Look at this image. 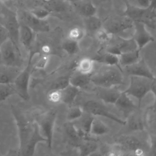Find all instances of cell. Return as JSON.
<instances>
[{
	"label": "cell",
	"instance_id": "obj_39",
	"mask_svg": "<svg viewBox=\"0 0 156 156\" xmlns=\"http://www.w3.org/2000/svg\"><path fill=\"white\" fill-rule=\"evenodd\" d=\"M152 0H129L128 3L130 5L138 8H146L148 7Z\"/></svg>",
	"mask_w": 156,
	"mask_h": 156
},
{
	"label": "cell",
	"instance_id": "obj_5",
	"mask_svg": "<svg viewBox=\"0 0 156 156\" xmlns=\"http://www.w3.org/2000/svg\"><path fill=\"white\" fill-rule=\"evenodd\" d=\"M126 7L124 15L133 22L138 21L144 24L152 21L156 16V0H152L150 5L146 8L134 7L126 2Z\"/></svg>",
	"mask_w": 156,
	"mask_h": 156
},
{
	"label": "cell",
	"instance_id": "obj_17",
	"mask_svg": "<svg viewBox=\"0 0 156 156\" xmlns=\"http://www.w3.org/2000/svg\"><path fill=\"white\" fill-rule=\"evenodd\" d=\"M119 66L121 67H126L132 65L140 59V50L138 49L121 53L119 55Z\"/></svg>",
	"mask_w": 156,
	"mask_h": 156
},
{
	"label": "cell",
	"instance_id": "obj_46",
	"mask_svg": "<svg viewBox=\"0 0 156 156\" xmlns=\"http://www.w3.org/2000/svg\"><path fill=\"white\" fill-rule=\"evenodd\" d=\"M41 156H49V155H43Z\"/></svg>",
	"mask_w": 156,
	"mask_h": 156
},
{
	"label": "cell",
	"instance_id": "obj_45",
	"mask_svg": "<svg viewBox=\"0 0 156 156\" xmlns=\"http://www.w3.org/2000/svg\"><path fill=\"white\" fill-rule=\"evenodd\" d=\"M2 64V61H1V55H0V65Z\"/></svg>",
	"mask_w": 156,
	"mask_h": 156
},
{
	"label": "cell",
	"instance_id": "obj_10",
	"mask_svg": "<svg viewBox=\"0 0 156 156\" xmlns=\"http://www.w3.org/2000/svg\"><path fill=\"white\" fill-rule=\"evenodd\" d=\"M124 152H128L133 156H144L145 154L143 143L134 136H124L121 137L117 143Z\"/></svg>",
	"mask_w": 156,
	"mask_h": 156
},
{
	"label": "cell",
	"instance_id": "obj_42",
	"mask_svg": "<svg viewBox=\"0 0 156 156\" xmlns=\"http://www.w3.org/2000/svg\"><path fill=\"white\" fill-rule=\"evenodd\" d=\"M17 155H18V151L10 149L5 154L4 156H17Z\"/></svg>",
	"mask_w": 156,
	"mask_h": 156
},
{
	"label": "cell",
	"instance_id": "obj_4",
	"mask_svg": "<svg viewBox=\"0 0 156 156\" xmlns=\"http://www.w3.org/2000/svg\"><path fill=\"white\" fill-rule=\"evenodd\" d=\"M34 53V52L30 51L27 65L23 69H21L12 83L16 94L25 101L29 100L30 98L29 88L30 78L33 69L32 58Z\"/></svg>",
	"mask_w": 156,
	"mask_h": 156
},
{
	"label": "cell",
	"instance_id": "obj_38",
	"mask_svg": "<svg viewBox=\"0 0 156 156\" xmlns=\"http://www.w3.org/2000/svg\"><path fill=\"white\" fill-rule=\"evenodd\" d=\"M104 156H124V151L115 144L105 152Z\"/></svg>",
	"mask_w": 156,
	"mask_h": 156
},
{
	"label": "cell",
	"instance_id": "obj_31",
	"mask_svg": "<svg viewBox=\"0 0 156 156\" xmlns=\"http://www.w3.org/2000/svg\"><path fill=\"white\" fill-rule=\"evenodd\" d=\"M70 76H61L52 82L49 90H60L69 85ZM48 90V91H49Z\"/></svg>",
	"mask_w": 156,
	"mask_h": 156
},
{
	"label": "cell",
	"instance_id": "obj_21",
	"mask_svg": "<svg viewBox=\"0 0 156 156\" xmlns=\"http://www.w3.org/2000/svg\"><path fill=\"white\" fill-rule=\"evenodd\" d=\"M115 105L123 111H129L136 108V105L132 100L131 97L124 91L121 92Z\"/></svg>",
	"mask_w": 156,
	"mask_h": 156
},
{
	"label": "cell",
	"instance_id": "obj_23",
	"mask_svg": "<svg viewBox=\"0 0 156 156\" xmlns=\"http://www.w3.org/2000/svg\"><path fill=\"white\" fill-rule=\"evenodd\" d=\"M90 83H91V75L83 74L77 73L69 77V84L80 90L88 86Z\"/></svg>",
	"mask_w": 156,
	"mask_h": 156
},
{
	"label": "cell",
	"instance_id": "obj_9",
	"mask_svg": "<svg viewBox=\"0 0 156 156\" xmlns=\"http://www.w3.org/2000/svg\"><path fill=\"white\" fill-rule=\"evenodd\" d=\"M134 22L126 15L113 16L106 20L103 27L112 35L133 28Z\"/></svg>",
	"mask_w": 156,
	"mask_h": 156
},
{
	"label": "cell",
	"instance_id": "obj_6",
	"mask_svg": "<svg viewBox=\"0 0 156 156\" xmlns=\"http://www.w3.org/2000/svg\"><path fill=\"white\" fill-rule=\"evenodd\" d=\"M130 81L129 85L124 92L131 98L137 100L140 105L143 98L147 94L151 92V79L137 77L129 76Z\"/></svg>",
	"mask_w": 156,
	"mask_h": 156
},
{
	"label": "cell",
	"instance_id": "obj_18",
	"mask_svg": "<svg viewBox=\"0 0 156 156\" xmlns=\"http://www.w3.org/2000/svg\"><path fill=\"white\" fill-rule=\"evenodd\" d=\"M80 92V89L69 84L65 88L60 90L61 103L66 105H71L74 102Z\"/></svg>",
	"mask_w": 156,
	"mask_h": 156
},
{
	"label": "cell",
	"instance_id": "obj_25",
	"mask_svg": "<svg viewBox=\"0 0 156 156\" xmlns=\"http://www.w3.org/2000/svg\"><path fill=\"white\" fill-rule=\"evenodd\" d=\"M84 24L85 31L93 34L103 26V23L96 15L84 18Z\"/></svg>",
	"mask_w": 156,
	"mask_h": 156
},
{
	"label": "cell",
	"instance_id": "obj_26",
	"mask_svg": "<svg viewBox=\"0 0 156 156\" xmlns=\"http://www.w3.org/2000/svg\"><path fill=\"white\" fill-rule=\"evenodd\" d=\"M85 113L86 115L84 113L83 116L79 120L76 121L77 122V123L79 124V125L76 124V126L85 135L88 136V135H90L91 125L94 116L86 112Z\"/></svg>",
	"mask_w": 156,
	"mask_h": 156
},
{
	"label": "cell",
	"instance_id": "obj_1",
	"mask_svg": "<svg viewBox=\"0 0 156 156\" xmlns=\"http://www.w3.org/2000/svg\"><path fill=\"white\" fill-rule=\"evenodd\" d=\"M91 82L94 85L105 88H114L124 83V76L117 66H107L91 75Z\"/></svg>",
	"mask_w": 156,
	"mask_h": 156
},
{
	"label": "cell",
	"instance_id": "obj_11",
	"mask_svg": "<svg viewBox=\"0 0 156 156\" xmlns=\"http://www.w3.org/2000/svg\"><path fill=\"white\" fill-rule=\"evenodd\" d=\"M133 34L132 38L133 39L137 48L141 50L149 43L154 41V37L147 30L146 24L138 21H134Z\"/></svg>",
	"mask_w": 156,
	"mask_h": 156
},
{
	"label": "cell",
	"instance_id": "obj_30",
	"mask_svg": "<svg viewBox=\"0 0 156 156\" xmlns=\"http://www.w3.org/2000/svg\"><path fill=\"white\" fill-rule=\"evenodd\" d=\"M62 49L70 55H75L77 54L80 50L79 42L67 38L62 43Z\"/></svg>",
	"mask_w": 156,
	"mask_h": 156
},
{
	"label": "cell",
	"instance_id": "obj_7",
	"mask_svg": "<svg viewBox=\"0 0 156 156\" xmlns=\"http://www.w3.org/2000/svg\"><path fill=\"white\" fill-rule=\"evenodd\" d=\"M85 112L93 116H102L108 118L121 125H126L127 121L119 118L108 109L102 103L94 99H90L84 102L82 107Z\"/></svg>",
	"mask_w": 156,
	"mask_h": 156
},
{
	"label": "cell",
	"instance_id": "obj_24",
	"mask_svg": "<svg viewBox=\"0 0 156 156\" xmlns=\"http://www.w3.org/2000/svg\"><path fill=\"white\" fill-rule=\"evenodd\" d=\"M95 62L104 64L107 66H117L119 65V55L106 52L105 53L93 58Z\"/></svg>",
	"mask_w": 156,
	"mask_h": 156
},
{
	"label": "cell",
	"instance_id": "obj_8",
	"mask_svg": "<svg viewBox=\"0 0 156 156\" xmlns=\"http://www.w3.org/2000/svg\"><path fill=\"white\" fill-rule=\"evenodd\" d=\"M16 15L20 23L29 27L35 32H46L50 29L46 20L37 18L30 11L20 10Z\"/></svg>",
	"mask_w": 156,
	"mask_h": 156
},
{
	"label": "cell",
	"instance_id": "obj_20",
	"mask_svg": "<svg viewBox=\"0 0 156 156\" xmlns=\"http://www.w3.org/2000/svg\"><path fill=\"white\" fill-rule=\"evenodd\" d=\"M95 61L93 58L83 57L80 59L76 64V69L77 73L83 74L91 75L94 68Z\"/></svg>",
	"mask_w": 156,
	"mask_h": 156
},
{
	"label": "cell",
	"instance_id": "obj_40",
	"mask_svg": "<svg viewBox=\"0 0 156 156\" xmlns=\"http://www.w3.org/2000/svg\"><path fill=\"white\" fill-rule=\"evenodd\" d=\"M9 38H10L9 31L4 24H0V46Z\"/></svg>",
	"mask_w": 156,
	"mask_h": 156
},
{
	"label": "cell",
	"instance_id": "obj_43",
	"mask_svg": "<svg viewBox=\"0 0 156 156\" xmlns=\"http://www.w3.org/2000/svg\"><path fill=\"white\" fill-rule=\"evenodd\" d=\"M152 150L153 154H154V155L156 156V140L153 141L152 143Z\"/></svg>",
	"mask_w": 156,
	"mask_h": 156
},
{
	"label": "cell",
	"instance_id": "obj_35",
	"mask_svg": "<svg viewBox=\"0 0 156 156\" xmlns=\"http://www.w3.org/2000/svg\"><path fill=\"white\" fill-rule=\"evenodd\" d=\"M48 61H49V55L47 54H43L40 55L39 58H38V60L36 61L34 65L33 66V68H34L35 69H44L48 63Z\"/></svg>",
	"mask_w": 156,
	"mask_h": 156
},
{
	"label": "cell",
	"instance_id": "obj_44",
	"mask_svg": "<svg viewBox=\"0 0 156 156\" xmlns=\"http://www.w3.org/2000/svg\"><path fill=\"white\" fill-rule=\"evenodd\" d=\"M89 156H104V155L98 152V151H96V152L92 153L91 154H90Z\"/></svg>",
	"mask_w": 156,
	"mask_h": 156
},
{
	"label": "cell",
	"instance_id": "obj_13",
	"mask_svg": "<svg viewBox=\"0 0 156 156\" xmlns=\"http://www.w3.org/2000/svg\"><path fill=\"white\" fill-rule=\"evenodd\" d=\"M124 69L129 76H137L151 80L155 77L144 60L141 58L136 63L124 67Z\"/></svg>",
	"mask_w": 156,
	"mask_h": 156
},
{
	"label": "cell",
	"instance_id": "obj_3",
	"mask_svg": "<svg viewBox=\"0 0 156 156\" xmlns=\"http://www.w3.org/2000/svg\"><path fill=\"white\" fill-rule=\"evenodd\" d=\"M0 55L2 64L21 68L23 60L19 44L10 38L7 40L0 46Z\"/></svg>",
	"mask_w": 156,
	"mask_h": 156
},
{
	"label": "cell",
	"instance_id": "obj_37",
	"mask_svg": "<svg viewBox=\"0 0 156 156\" xmlns=\"http://www.w3.org/2000/svg\"><path fill=\"white\" fill-rule=\"evenodd\" d=\"M129 125L132 130H141L143 128L141 119L136 116H133L130 118Z\"/></svg>",
	"mask_w": 156,
	"mask_h": 156
},
{
	"label": "cell",
	"instance_id": "obj_22",
	"mask_svg": "<svg viewBox=\"0 0 156 156\" xmlns=\"http://www.w3.org/2000/svg\"><path fill=\"white\" fill-rule=\"evenodd\" d=\"M77 147L79 148V156H89L92 153L97 151L98 146L95 141L85 139L82 140Z\"/></svg>",
	"mask_w": 156,
	"mask_h": 156
},
{
	"label": "cell",
	"instance_id": "obj_28",
	"mask_svg": "<svg viewBox=\"0 0 156 156\" xmlns=\"http://www.w3.org/2000/svg\"><path fill=\"white\" fill-rule=\"evenodd\" d=\"M85 112L82 107L78 105L71 106L66 113L68 122H75L79 120L84 114Z\"/></svg>",
	"mask_w": 156,
	"mask_h": 156
},
{
	"label": "cell",
	"instance_id": "obj_2",
	"mask_svg": "<svg viewBox=\"0 0 156 156\" xmlns=\"http://www.w3.org/2000/svg\"><path fill=\"white\" fill-rule=\"evenodd\" d=\"M56 117L57 113L54 110L36 112L33 115V120L38 125L42 136L46 139L49 149H52Z\"/></svg>",
	"mask_w": 156,
	"mask_h": 156
},
{
	"label": "cell",
	"instance_id": "obj_32",
	"mask_svg": "<svg viewBox=\"0 0 156 156\" xmlns=\"http://www.w3.org/2000/svg\"><path fill=\"white\" fill-rule=\"evenodd\" d=\"M13 94H16L12 83L1 84L0 83V101L6 100Z\"/></svg>",
	"mask_w": 156,
	"mask_h": 156
},
{
	"label": "cell",
	"instance_id": "obj_41",
	"mask_svg": "<svg viewBox=\"0 0 156 156\" xmlns=\"http://www.w3.org/2000/svg\"><path fill=\"white\" fill-rule=\"evenodd\" d=\"M151 92L154 94L155 99L156 100V77H155L151 80Z\"/></svg>",
	"mask_w": 156,
	"mask_h": 156
},
{
	"label": "cell",
	"instance_id": "obj_34",
	"mask_svg": "<svg viewBox=\"0 0 156 156\" xmlns=\"http://www.w3.org/2000/svg\"><path fill=\"white\" fill-rule=\"evenodd\" d=\"M35 16L40 20H46L47 18L51 15V12L46 8L41 7L35 9L30 11Z\"/></svg>",
	"mask_w": 156,
	"mask_h": 156
},
{
	"label": "cell",
	"instance_id": "obj_16",
	"mask_svg": "<svg viewBox=\"0 0 156 156\" xmlns=\"http://www.w3.org/2000/svg\"><path fill=\"white\" fill-rule=\"evenodd\" d=\"M74 4L78 13L84 18L96 15L97 9L90 0H77Z\"/></svg>",
	"mask_w": 156,
	"mask_h": 156
},
{
	"label": "cell",
	"instance_id": "obj_33",
	"mask_svg": "<svg viewBox=\"0 0 156 156\" xmlns=\"http://www.w3.org/2000/svg\"><path fill=\"white\" fill-rule=\"evenodd\" d=\"M94 35L95 38L100 43H106L112 39L113 36L110 34L106 29H105L103 26L98 30H97Z\"/></svg>",
	"mask_w": 156,
	"mask_h": 156
},
{
	"label": "cell",
	"instance_id": "obj_12",
	"mask_svg": "<svg viewBox=\"0 0 156 156\" xmlns=\"http://www.w3.org/2000/svg\"><path fill=\"white\" fill-rule=\"evenodd\" d=\"M4 15L5 18V24L4 25L9 31L10 38L19 44L18 32L20 22L16 13L11 10H5Z\"/></svg>",
	"mask_w": 156,
	"mask_h": 156
},
{
	"label": "cell",
	"instance_id": "obj_29",
	"mask_svg": "<svg viewBox=\"0 0 156 156\" xmlns=\"http://www.w3.org/2000/svg\"><path fill=\"white\" fill-rule=\"evenodd\" d=\"M86 31L85 29L79 26H75L69 29L68 33L67 38L73 41L79 42L85 36Z\"/></svg>",
	"mask_w": 156,
	"mask_h": 156
},
{
	"label": "cell",
	"instance_id": "obj_19",
	"mask_svg": "<svg viewBox=\"0 0 156 156\" xmlns=\"http://www.w3.org/2000/svg\"><path fill=\"white\" fill-rule=\"evenodd\" d=\"M110 132L109 126L102 120L94 118L91 125L90 135L93 136H101L108 134Z\"/></svg>",
	"mask_w": 156,
	"mask_h": 156
},
{
	"label": "cell",
	"instance_id": "obj_15",
	"mask_svg": "<svg viewBox=\"0 0 156 156\" xmlns=\"http://www.w3.org/2000/svg\"><path fill=\"white\" fill-rule=\"evenodd\" d=\"M35 32L29 27L20 23L18 38L19 43L26 49L29 50L34 40Z\"/></svg>",
	"mask_w": 156,
	"mask_h": 156
},
{
	"label": "cell",
	"instance_id": "obj_36",
	"mask_svg": "<svg viewBox=\"0 0 156 156\" xmlns=\"http://www.w3.org/2000/svg\"><path fill=\"white\" fill-rule=\"evenodd\" d=\"M47 98L51 103H61L60 90H49L47 94Z\"/></svg>",
	"mask_w": 156,
	"mask_h": 156
},
{
	"label": "cell",
	"instance_id": "obj_14",
	"mask_svg": "<svg viewBox=\"0 0 156 156\" xmlns=\"http://www.w3.org/2000/svg\"><path fill=\"white\" fill-rule=\"evenodd\" d=\"M21 69L20 68L12 67L0 65V83L10 84L13 83L16 76L19 74Z\"/></svg>",
	"mask_w": 156,
	"mask_h": 156
},
{
	"label": "cell",
	"instance_id": "obj_27",
	"mask_svg": "<svg viewBox=\"0 0 156 156\" xmlns=\"http://www.w3.org/2000/svg\"><path fill=\"white\" fill-rule=\"evenodd\" d=\"M107 90L99 94L100 99L105 104L115 105L121 91L113 88L106 89Z\"/></svg>",
	"mask_w": 156,
	"mask_h": 156
}]
</instances>
